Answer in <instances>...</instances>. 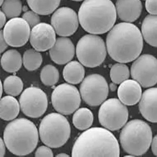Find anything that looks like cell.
I'll return each mask as SVG.
<instances>
[{
	"instance_id": "1",
	"label": "cell",
	"mask_w": 157,
	"mask_h": 157,
	"mask_svg": "<svg viewBox=\"0 0 157 157\" xmlns=\"http://www.w3.org/2000/svg\"><path fill=\"white\" fill-rule=\"evenodd\" d=\"M110 57L120 63H128L138 58L142 51V33L136 25L121 22L112 28L106 40Z\"/></svg>"
},
{
	"instance_id": "2",
	"label": "cell",
	"mask_w": 157,
	"mask_h": 157,
	"mask_svg": "<svg viewBox=\"0 0 157 157\" xmlns=\"http://www.w3.org/2000/svg\"><path fill=\"white\" fill-rule=\"evenodd\" d=\"M120 146L107 129L92 128L81 134L73 147V157H119Z\"/></svg>"
},
{
	"instance_id": "3",
	"label": "cell",
	"mask_w": 157,
	"mask_h": 157,
	"mask_svg": "<svg viewBox=\"0 0 157 157\" xmlns=\"http://www.w3.org/2000/svg\"><path fill=\"white\" fill-rule=\"evenodd\" d=\"M117 12L111 0H85L79 8L78 18L82 27L92 34H102L113 27Z\"/></svg>"
},
{
	"instance_id": "4",
	"label": "cell",
	"mask_w": 157,
	"mask_h": 157,
	"mask_svg": "<svg viewBox=\"0 0 157 157\" xmlns=\"http://www.w3.org/2000/svg\"><path fill=\"white\" fill-rule=\"evenodd\" d=\"M4 141L13 154L18 156L29 155L36 148L39 133L36 126L25 118L16 119L6 127Z\"/></svg>"
},
{
	"instance_id": "5",
	"label": "cell",
	"mask_w": 157,
	"mask_h": 157,
	"mask_svg": "<svg viewBox=\"0 0 157 157\" xmlns=\"http://www.w3.org/2000/svg\"><path fill=\"white\" fill-rule=\"evenodd\" d=\"M152 140L151 128L142 120L130 121L124 126L121 132L122 147L128 155L139 156L149 149Z\"/></svg>"
},
{
	"instance_id": "6",
	"label": "cell",
	"mask_w": 157,
	"mask_h": 157,
	"mask_svg": "<svg viewBox=\"0 0 157 157\" xmlns=\"http://www.w3.org/2000/svg\"><path fill=\"white\" fill-rule=\"evenodd\" d=\"M42 142L52 148H58L67 142L71 136V128L66 118L56 113L43 118L39 128Z\"/></svg>"
},
{
	"instance_id": "7",
	"label": "cell",
	"mask_w": 157,
	"mask_h": 157,
	"mask_svg": "<svg viewBox=\"0 0 157 157\" xmlns=\"http://www.w3.org/2000/svg\"><path fill=\"white\" fill-rule=\"evenodd\" d=\"M76 52L78 61L82 65L88 68H94L100 65L106 58L105 44L99 36L85 35L78 40Z\"/></svg>"
},
{
	"instance_id": "8",
	"label": "cell",
	"mask_w": 157,
	"mask_h": 157,
	"mask_svg": "<svg viewBox=\"0 0 157 157\" xmlns=\"http://www.w3.org/2000/svg\"><path fill=\"white\" fill-rule=\"evenodd\" d=\"M98 117L100 124L111 131L120 130L128 120V112L125 105L116 98L105 101L99 109Z\"/></svg>"
},
{
	"instance_id": "9",
	"label": "cell",
	"mask_w": 157,
	"mask_h": 157,
	"mask_svg": "<svg viewBox=\"0 0 157 157\" xmlns=\"http://www.w3.org/2000/svg\"><path fill=\"white\" fill-rule=\"evenodd\" d=\"M52 102L57 112L68 115L74 113L80 105V94L75 86L69 84H62L53 91Z\"/></svg>"
},
{
	"instance_id": "10",
	"label": "cell",
	"mask_w": 157,
	"mask_h": 157,
	"mask_svg": "<svg viewBox=\"0 0 157 157\" xmlns=\"http://www.w3.org/2000/svg\"><path fill=\"white\" fill-rule=\"evenodd\" d=\"M80 91L81 97L87 104L96 106L105 101L109 94V86L102 75L91 74L82 81Z\"/></svg>"
},
{
	"instance_id": "11",
	"label": "cell",
	"mask_w": 157,
	"mask_h": 157,
	"mask_svg": "<svg viewBox=\"0 0 157 157\" xmlns=\"http://www.w3.org/2000/svg\"><path fill=\"white\" fill-rule=\"evenodd\" d=\"M131 74L143 87L154 86L157 83V59L150 54L140 56L133 63Z\"/></svg>"
},
{
	"instance_id": "12",
	"label": "cell",
	"mask_w": 157,
	"mask_h": 157,
	"mask_svg": "<svg viewBox=\"0 0 157 157\" xmlns=\"http://www.w3.org/2000/svg\"><path fill=\"white\" fill-rule=\"evenodd\" d=\"M19 103L22 111L25 115L33 118L43 116L48 105L46 94L36 87L25 89L20 98Z\"/></svg>"
},
{
	"instance_id": "13",
	"label": "cell",
	"mask_w": 157,
	"mask_h": 157,
	"mask_svg": "<svg viewBox=\"0 0 157 157\" xmlns=\"http://www.w3.org/2000/svg\"><path fill=\"white\" fill-rule=\"evenodd\" d=\"M3 35L8 45L20 47L27 43L30 35V27L23 18H12L4 26Z\"/></svg>"
},
{
	"instance_id": "14",
	"label": "cell",
	"mask_w": 157,
	"mask_h": 157,
	"mask_svg": "<svg viewBox=\"0 0 157 157\" xmlns=\"http://www.w3.org/2000/svg\"><path fill=\"white\" fill-rule=\"evenodd\" d=\"M76 13L71 8L63 7L57 9L51 18V24L57 35L68 37L76 32L78 26Z\"/></svg>"
},
{
	"instance_id": "15",
	"label": "cell",
	"mask_w": 157,
	"mask_h": 157,
	"mask_svg": "<svg viewBox=\"0 0 157 157\" xmlns=\"http://www.w3.org/2000/svg\"><path fill=\"white\" fill-rule=\"evenodd\" d=\"M56 33L52 25L39 23L32 28L29 37L30 44L37 51L44 52L50 50L56 40Z\"/></svg>"
},
{
	"instance_id": "16",
	"label": "cell",
	"mask_w": 157,
	"mask_h": 157,
	"mask_svg": "<svg viewBox=\"0 0 157 157\" xmlns=\"http://www.w3.org/2000/svg\"><path fill=\"white\" fill-rule=\"evenodd\" d=\"M75 47L70 39L66 37H59L54 45L50 49L49 54L52 60L60 65L71 61L75 55Z\"/></svg>"
},
{
	"instance_id": "17",
	"label": "cell",
	"mask_w": 157,
	"mask_h": 157,
	"mask_svg": "<svg viewBox=\"0 0 157 157\" xmlns=\"http://www.w3.org/2000/svg\"><path fill=\"white\" fill-rule=\"evenodd\" d=\"M139 108L146 120L157 123V88H149L144 92L140 101Z\"/></svg>"
},
{
	"instance_id": "18",
	"label": "cell",
	"mask_w": 157,
	"mask_h": 157,
	"mask_svg": "<svg viewBox=\"0 0 157 157\" xmlns=\"http://www.w3.org/2000/svg\"><path fill=\"white\" fill-rule=\"evenodd\" d=\"M119 100L124 105H134L142 96L141 85L134 80L127 79L121 83L117 91Z\"/></svg>"
},
{
	"instance_id": "19",
	"label": "cell",
	"mask_w": 157,
	"mask_h": 157,
	"mask_svg": "<svg viewBox=\"0 0 157 157\" xmlns=\"http://www.w3.org/2000/svg\"><path fill=\"white\" fill-rule=\"evenodd\" d=\"M115 7L120 19L130 23L137 20L142 10L140 0H117Z\"/></svg>"
},
{
	"instance_id": "20",
	"label": "cell",
	"mask_w": 157,
	"mask_h": 157,
	"mask_svg": "<svg viewBox=\"0 0 157 157\" xmlns=\"http://www.w3.org/2000/svg\"><path fill=\"white\" fill-rule=\"evenodd\" d=\"M20 105L13 96H6L0 101V117L2 120L11 121L15 119L19 114Z\"/></svg>"
},
{
	"instance_id": "21",
	"label": "cell",
	"mask_w": 157,
	"mask_h": 157,
	"mask_svg": "<svg viewBox=\"0 0 157 157\" xmlns=\"http://www.w3.org/2000/svg\"><path fill=\"white\" fill-rule=\"evenodd\" d=\"M141 33L148 44L157 47V15L146 17L141 25Z\"/></svg>"
},
{
	"instance_id": "22",
	"label": "cell",
	"mask_w": 157,
	"mask_h": 157,
	"mask_svg": "<svg viewBox=\"0 0 157 157\" xmlns=\"http://www.w3.org/2000/svg\"><path fill=\"white\" fill-rule=\"evenodd\" d=\"M85 70L81 63L77 61H72L65 66L63 71L64 80L71 84L79 83L83 80Z\"/></svg>"
},
{
	"instance_id": "23",
	"label": "cell",
	"mask_w": 157,
	"mask_h": 157,
	"mask_svg": "<svg viewBox=\"0 0 157 157\" xmlns=\"http://www.w3.org/2000/svg\"><path fill=\"white\" fill-rule=\"evenodd\" d=\"M22 62L21 54L15 50L6 52L1 58V64L2 68L9 73H15L19 71L22 66Z\"/></svg>"
},
{
	"instance_id": "24",
	"label": "cell",
	"mask_w": 157,
	"mask_h": 157,
	"mask_svg": "<svg viewBox=\"0 0 157 157\" xmlns=\"http://www.w3.org/2000/svg\"><path fill=\"white\" fill-rule=\"evenodd\" d=\"M61 0H27L29 8L39 15H49L58 7Z\"/></svg>"
},
{
	"instance_id": "25",
	"label": "cell",
	"mask_w": 157,
	"mask_h": 157,
	"mask_svg": "<svg viewBox=\"0 0 157 157\" xmlns=\"http://www.w3.org/2000/svg\"><path fill=\"white\" fill-rule=\"evenodd\" d=\"M72 120L74 126L78 130H86L93 123V114L87 108H80L74 113Z\"/></svg>"
},
{
	"instance_id": "26",
	"label": "cell",
	"mask_w": 157,
	"mask_h": 157,
	"mask_svg": "<svg viewBox=\"0 0 157 157\" xmlns=\"http://www.w3.org/2000/svg\"><path fill=\"white\" fill-rule=\"evenodd\" d=\"M22 61L26 69L33 71L37 69L41 66L43 57L39 51L34 49H29L25 52Z\"/></svg>"
},
{
	"instance_id": "27",
	"label": "cell",
	"mask_w": 157,
	"mask_h": 157,
	"mask_svg": "<svg viewBox=\"0 0 157 157\" xmlns=\"http://www.w3.org/2000/svg\"><path fill=\"white\" fill-rule=\"evenodd\" d=\"M4 89L5 93L12 96H17L22 92L23 83L20 78L15 75L7 77L4 82Z\"/></svg>"
},
{
	"instance_id": "28",
	"label": "cell",
	"mask_w": 157,
	"mask_h": 157,
	"mask_svg": "<svg viewBox=\"0 0 157 157\" xmlns=\"http://www.w3.org/2000/svg\"><path fill=\"white\" fill-rule=\"evenodd\" d=\"M110 77L112 81L120 84L129 78L130 73L128 67L123 63L114 64L110 71Z\"/></svg>"
},
{
	"instance_id": "29",
	"label": "cell",
	"mask_w": 157,
	"mask_h": 157,
	"mask_svg": "<svg viewBox=\"0 0 157 157\" xmlns=\"http://www.w3.org/2000/svg\"><path fill=\"white\" fill-rule=\"evenodd\" d=\"M40 78L42 82L45 85L53 86L58 82L59 74L58 70L55 67L48 64L42 68Z\"/></svg>"
},
{
	"instance_id": "30",
	"label": "cell",
	"mask_w": 157,
	"mask_h": 157,
	"mask_svg": "<svg viewBox=\"0 0 157 157\" xmlns=\"http://www.w3.org/2000/svg\"><path fill=\"white\" fill-rule=\"evenodd\" d=\"M1 6V11L10 19L17 17L22 12V5L20 0H5Z\"/></svg>"
},
{
	"instance_id": "31",
	"label": "cell",
	"mask_w": 157,
	"mask_h": 157,
	"mask_svg": "<svg viewBox=\"0 0 157 157\" xmlns=\"http://www.w3.org/2000/svg\"><path fill=\"white\" fill-rule=\"evenodd\" d=\"M22 18L29 24L30 27L33 28L40 22V19L38 14L33 11H29L24 13Z\"/></svg>"
},
{
	"instance_id": "32",
	"label": "cell",
	"mask_w": 157,
	"mask_h": 157,
	"mask_svg": "<svg viewBox=\"0 0 157 157\" xmlns=\"http://www.w3.org/2000/svg\"><path fill=\"white\" fill-rule=\"evenodd\" d=\"M48 147L42 146L39 147L35 153V156L53 157L54 154L52 151Z\"/></svg>"
},
{
	"instance_id": "33",
	"label": "cell",
	"mask_w": 157,
	"mask_h": 157,
	"mask_svg": "<svg viewBox=\"0 0 157 157\" xmlns=\"http://www.w3.org/2000/svg\"><path fill=\"white\" fill-rule=\"evenodd\" d=\"M145 8L151 15H157V0H146Z\"/></svg>"
},
{
	"instance_id": "34",
	"label": "cell",
	"mask_w": 157,
	"mask_h": 157,
	"mask_svg": "<svg viewBox=\"0 0 157 157\" xmlns=\"http://www.w3.org/2000/svg\"><path fill=\"white\" fill-rule=\"evenodd\" d=\"M0 41H1V52L2 53L5 51L8 47V44L5 40L3 35L2 31H1L0 33Z\"/></svg>"
},
{
	"instance_id": "35",
	"label": "cell",
	"mask_w": 157,
	"mask_h": 157,
	"mask_svg": "<svg viewBox=\"0 0 157 157\" xmlns=\"http://www.w3.org/2000/svg\"><path fill=\"white\" fill-rule=\"evenodd\" d=\"M151 145L153 153L157 156V135L152 139Z\"/></svg>"
},
{
	"instance_id": "36",
	"label": "cell",
	"mask_w": 157,
	"mask_h": 157,
	"mask_svg": "<svg viewBox=\"0 0 157 157\" xmlns=\"http://www.w3.org/2000/svg\"><path fill=\"white\" fill-rule=\"evenodd\" d=\"M0 144H1V150H0V157H2L4 156L5 155L6 149L5 144L3 140L1 138V141H0Z\"/></svg>"
},
{
	"instance_id": "37",
	"label": "cell",
	"mask_w": 157,
	"mask_h": 157,
	"mask_svg": "<svg viewBox=\"0 0 157 157\" xmlns=\"http://www.w3.org/2000/svg\"><path fill=\"white\" fill-rule=\"evenodd\" d=\"M6 15L2 11H1V28L2 29L3 26H5L6 22Z\"/></svg>"
},
{
	"instance_id": "38",
	"label": "cell",
	"mask_w": 157,
	"mask_h": 157,
	"mask_svg": "<svg viewBox=\"0 0 157 157\" xmlns=\"http://www.w3.org/2000/svg\"><path fill=\"white\" fill-rule=\"evenodd\" d=\"M110 88L111 90L112 91H115L117 89V86H116V84L113 82V83L110 84Z\"/></svg>"
},
{
	"instance_id": "39",
	"label": "cell",
	"mask_w": 157,
	"mask_h": 157,
	"mask_svg": "<svg viewBox=\"0 0 157 157\" xmlns=\"http://www.w3.org/2000/svg\"><path fill=\"white\" fill-rule=\"evenodd\" d=\"M56 157H69L70 156L69 155H67V154L64 153H60L58 154L57 155H56Z\"/></svg>"
},
{
	"instance_id": "40",
	"label": "cell",
	"mask_w": 157,
	"mask_h": 157,
	"mask_svg": "<svg viewBox=\"0 0 157 157\" xmlns=\"http://www.w3.org/2000/svg\"><path fill=\"white\" fill-rule=\"evenodd\" d=\"M3 88L2 87V82H1V96H2V95Z\"/></svg>"
},
{
	"instance_id": "41",
	"label": "cell",
	"mask_w": 157,
	"mask_h": 157,
	"mask_svg": "<svg viewBox=\"0 0 157 157\" xmlns=\"http://www.w3.org/2000/svg\"><path fill=\"white\" fill-rule=\"evenodd\" d=\"M5 0H1V5H2Z\"/></svg>"
},
{
	"instance_id": "42",
	"label": "cell",
	"mask_w": 157,
	"mask_h": 157,
	"mask_svg": "<svg viewBox=\"0 0 157 157\" xmlns=\"http://www.w3.org/2000/svg\"><path fill=\"white\" fill-rule=\"evenodd\" d=\"M72 1H78H78H83V0H72Z\"/></svg>"
}]
</instances>
